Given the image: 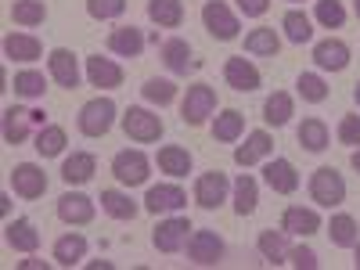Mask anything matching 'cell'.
I'll list each match as a JSON object with an SVG mask.
<instances>
[{
    "instance_id": "40",
    "label": "cell",
    "mask_w": 360,
    "mask_h": 270,
    "mask_svg": "<svg viewBox=\"0 0 360 270\" xmlns=\"http://www.w3.org/2000/svg\"><path fill=\"white\" fill-rule=\"evenodd\" d=\"M15 94L18 98H29V101H37V98H44V90H47V79H44V72H37V69H25V72H15Z\"/></svg>"
},
{
    "instance_id": "49",
    "label": "cell",
    "mask_w": 360,
    "mask_h": 270,
    "mask_svg": "<svg viewBox=\"0 0 360 270\" xmlns=\"http://www.w3.org/2000/svg\"><path fill=\"white\" fill-rule=\"evenodd\" d=\"M44 115H47L44 108H29V119H33V123H37V127H44Z\"/></svg>"
},
{
    "instance_id": "30",
    "label": "cell",
    "mask_w": 360,
    "mask_h": 270,
    "mask_svg": "<svg viewBox=\"0 0 360 270\" xmlns=\"http://www.w3.org/2000/svg\"><path fill=\"white\" fill-rule=\"evenodd\" d=\"M328 238H332L335 249H353L360 242V227L349 213H339V217H332V224H328Z\"/></svg>"
},
{
    "instance_id": "47",
    "label": "cell",
    "mask_w": 360,
    "mask_h": 270,
    "mask_svg": "<svg viewBox=\"0 0 360 270\" xmlns=\"http://www.w3.org/2000/svg\"><path fill=\"white\" fill-rule=\"evenodd\" d=\"M266 8H270V0H238V11L245 18H263Z\"/></svg>"
},
{
    "instance_id": "31",
    "label": "cell",
    "mask_w": 360,
    "mask_h": 270,
    "mask_svg": "<svg viewBox=\"0 0 360 270\" xmlns=\"http://www.w3.org/2000/svg\"><path fill=\"white\" fill-rule=\"evenodd\" d=\"M86 256V238L83 234H62L54 242V263L58 266H76Z\"/></svg>"
},
{
    "instance_id": "41",
    "label": "cell",
    "mask_w": 360,
    "mask_h": 270,
    "mask_svg": "<svg viewBox=\"0 0 360 270\" xmlns=\"http://www.w3.org/2000/svg\"><path fill=\"white\" fill-rule=\"evenodd\" d=\"M314 18H317L324 29H342V25H346L342 0H317V4H314Z\"/></svg>"
},
{
    "instance_id": "55",
    "label": "cell",
    "mask_w": 360,
    "mask_h": 270,
    "mask_svg": "<svg viewBox=\"0 0 360 270\" xmlns=\"http://www.w3.org/2000/svg\"><path fill=\"white\" fill-rule=\"evenodd\" d=\"M292 4H303V0H292Z\"/></svg>"
},
{
    "instance_id": "52",
    "label": "cell",
    "mask_w": 360,
    "mask_h": 270,
    "mask_svg": "<svg viewBox=\"0 0 360 270\" xmlns=\"http://www.w3.org/2000/svg\"><path fill=\"white\" fill-rule=\"evenodd\" d=\"M353 263H356V270H360V242L353 245Z\"/></svg>"
},
{
    "instance_id": "14",
    "label": "cell",
    "mask_w": 360,
    "mask_h": 270,
    "mask_svg": "<svg viewBox=\"0 0 360 270\" xmlns=\"http://www.w3.org/2000/svg\"><path fill=\"white\" fill-rule=\"evenodd\" d=\"M314 65L321 72H342L349 65V44L339 37H328V40L314 44Z\"/></svg>"
},
{
    "instance_id": "10",
    "label": "cell",
    "mask_w": 360,
    "mask_h": 270,
    "mask_svg": "<svg viewBox=\"0 0 360 270\" xmlns=\"http://www.w3.org/2000/svg\"><path fill=\"white\" fill-rule=\"evenodd\" d=\"M227 191H231L227 173H220V169H209V173H202L195 180V202L202 209H220L227 202Z\"/></svg>"
},
{
    "instance_id": "26",
    "label": "cell",
    "mask_w": 360,
    "mask_h": 270,
    "mask_svg": "<svg viewBox=\"0 0 360 270\" xmlns=\"http://www.w3.org/2000/svg\"><path fill=\"white\" fill-rule=\"evenodd\" d=\"M101 209H105L112 220H134V217L141 213V205H137L127 191H115V188L101 191Z\"/></svg>"
},
{
    "instance_id": "46",
    "label": "cell",
    "mask_w": 360,
    "mask_h": 270,
    "mask_svg": "<svg viewBox=\"0 0 360 270\" xmlns=\"http://www.w3.org/2000/svg\"><path fill=\"white\" fill-rule=\"evenodd\" d=\"M288 263L299 266V270H314V266H317V252H314L310 245H295V249L288 252Z\"/></svg>"
},
{
    "instance_id": "23",
    "label": "cell",
    "mask_w": 360,
    "mask_h": 270,
    "mask_svg": "<svg viewBox=\"0 0 360 270\" xmlns=\"http://www.w3.org/2000/svg\"><path fill=\"white\" fill-rule=\"evenodd\" d=\"M162 62H166V69L176 72V76H188V69L198 65L195 58H191V44L180 40V37H173V40L162 44Z\"/></svg>"
},
{
    "instance_id": "39",
    "label": "cell",
    "mask_w": 360,
    "mask_h": 270,
    "mask_svg": "<svg viewBox=\"0 0 360 270\" xmlns=\"http://www.w3.org/2000/svg\"><path fill=\"white\" fill-rule=\"evenodd\" d=\"M11 18H15L18 25H25V29L44 25L47 4H44V0H15V4H11Z\"/></svg>"
},
{
    "instance_id": "5",
    "label": "cell",
    "mask_w": 360,
    "mask_h": 270,
    "mask_svg": "<svg viewBox=\"0 0 360 270\" xmlns=\"http://www.w3.org/2000/svg\"><path fill=\"white\" fill-rule=\"evenodd\" d=\"M213 112H217V90L209 86V83H195V86H188L184 105H180V119H184L188 127H202Z\"/></svg>"
},
{
    "instance_id": "28",
    "label": "cell",
    "mask_w": 360,
    "mask_h": 270,
    "mask_svg": "<svg viewBox=\"0 0 360 270\" xmlns=\"http://www.w3.org/2000/svg\"><path fill=\"white\" fill-rule=\"evenodd\" d=\"M148 18L159 29H176L184 22V4L180 0H148Z\"/></svg>"
},
{
    "instance_id": "36",
    "label": "cell",
    "mask_w": 360,
    "mask_h": 270,
    "mask_svg": "<svg viewBox=\"0 0 360 270\" xmlns=\"http://www.w3.org/2000/svg\"><path fill=\"white\" fill-rule=\"evenodd\" d=\"M245 51L249 54H259V58H274L281 51V37L270 25H259V29H252V33L245 37Z\"/></svg>"
},
{
    "instance_id": "29",
    "label": "cell",
    "mask_w": 360,
    "mask_h": 270,
    "mask_svg": "<svg viewBox=\"0 0 360 270\" xmlns=\"http://www.w3.org/2000/svg\"><path fill=\"white\" fill-rule=\"evenodd\" d=\"M256 202H259V184L249 176V173H242L234 180V213L238 217H252L256 213Z\"/></svg>"
},
{
    "instance_id": "18",
    "label": "cell",
    "mask_w": 360,
    "mask_h": 270,
    "mask_svg": "<svg viewBox=\"0 0 360 270\" xmlns=\"http://www.w3.org/2000/svg\"><path fill=\"white\" fill-rule=\"evenodd\" d=\"M108 51L119 54V58H141L144 51V33L137 25H119L108 33Z\"/></svg>"
},
{
    "instance_id": "11",
    "label": "cell",
    "mask_w": 360,
    "mask_h": 270,
    "mask_svg": "<svg viewBox=\"0 0 360 270\" xmlns=\"http://www.w3.org/2000/svg\"><path fill=\"white\" fill-rule=\"evenodd\" d=\"M47 72L58 86H65V90H76L83 72H79V62H76V54L69 47H54L51 58H47Z\"/></svg>"
},
{
    "instance_id": "54",
    "label": "cell",
    "mask_w": 360,
    "mask_h": 270,
    "mask_svg": "<svg viewBox=\"0 0 360 270\" xmlns=\"http://www.w3.org/2000/svg\"><path fill=\"white\" fill-rule=\"evenodd\" d=\"M353 11H356V18H360V0H353Z\"/></svg>"
},
{
    "instance_id": "42",
    "label": "cell",
    "mask_w": 360,
    "mask_h": 270,
    "mask_svg": "<svg viewBox=\"0 0 360 270\" xmlns=\"http://www.w3.org/2000/svg\"><path fill=\"white\" fill-rule=\"evenodd\" d=\"M141 94H144V101H152V105H159V108H166V105H173V98H176V86H173V79H148L144 86H141Z\"/></svg>"
},
{
    "instance_id": "6",
    "label": "cell",
    "mask_w": 360,
    "mask_h": 270,
    "mask_svg": "<svg viewBox=\"0 0 360 270\" xmlns=\"http://www.w3.org/2000/svg\"><path fill=\"white\" fill-rule=\"evenodd\" d=\"M224 252H227V245H224V238L217 231H191V238H188V259L195 266H220Z\"/></svg>"
},
{
    "instance_id": "27",
    "label": "cell",
    "mask_w": 360,
    "mask_h": 270,
    "mask_svg": "<svg viewBox=\"0 0 360 270\" xmlns=\"http://www.w3.org/2000/svg\"><path fill=\"white\" fill-rule=\"evenodd\" d=\"M159 169L166 176H188L191 173V152L180 144H166L159 148Z\"/></svg>"
},
{
    "instance_id": "38",
    "label": "cell",
    "mask_w": 360,
    "mask_h": 270,
    "mask_svg": "<svg viewBox=\"0 0 360 270\" xmlns=\"http://www.w3.org/2000/svg\"><path fill=\"white\" fill-rule=\"evenodd\" d=\"M65 144H69V137H65L62 127H40V134H37V152H40V159H58V155L65 152Z\"/></svg>"
},
{
    "instance_id": "12",
    "label": "cell",
    "mask_w": 360,
    "mask_h": 270,
    "mask_svg": "<svg viewBox=\"0 0 360 270\" xmlns=\"http://www.w3.org/2000/svg\"><path fill=\"white\" fill-rule=\"evenodd\" d=\"M224 79H227V86L238 90V94H252V90H259V83H263L259 69L249 62V58H242V54L224 62Z\"/></svg>"
},
{
    "instance_id": "7",
    "label": "cell",
    "mask_w": 360,
    "mask_h": 270,
    "mask_svg": "<svg viewBox=\"0 0 360 270\" xmlns=\"http://www.w3.org/2000/svg\"><path fill=\"white\" fill-rule=\"evenodd\" d=\"M191 220L188 217H169V220H159V227L152 231V245L166 256L188 249V238H191Z\"/></svg>"
},
{
    "instance_id": "16",
    "label": "cell",
    "mask_w": 360,
    "mask_h": 270,
    "mask_svg": "<svg viewBox=\"0 0 360 270\" xmlns=\"http://www.w3.org/2000/svg\"><path fill=\"white\" fill-rule=\"evenodd\" d=\"M123 65H115L112 58H101V54H90L86 58V79L90 86H101V90H115L123 86Z\"/></svg>"
},
{
    "instance_id": "48",
    "label": "cell",
    "mask_w": 360,
    "mask_h": 270,
    "mask_svg": "<svg viewBox=\"0 0 360 270\" xmlns=\"http://www.w3.org/2000/svg\"><path fill=\"white\" fill-rule=\"evenodd\" d=\"M18 266H22V270H47V263H44V259H22Z\"/></svg>"
},
{
    "instance_id": "3",
    "label": "cell",
    "mask_w": 360,
    "mask_h": 270,
    "mask_svg": "<svg viewBox=\"0 0 360 270\" xmlns=\"http://www.w3.org/2000/svg\"><path fill=\"white\" fill-rule=\"evenodd\" d=\"M148 173H152V162H148L144 152H137V148H123V152H115L112 159V176L119 180L123 188H141Z\"/></svg>"
},
{
    "instance_id": "53",
    "label": "cell",
    "mask_w": 360,
    "mask_h": 270,
    "mask_svg": "<svg viewBox=\"0 0 360 270\" xmlns=\"http://www.w3.org/2000/svg\"><path fill=\"white\" fill-rule=\"evenodd\" d=\"M353 101H356V105H360V83H356V86H353Z\"/></svg>"
},
{
    "instance_id": "33",
    "label": "cell",
    "mask_w": 360,
    "mask_h": 270,
    "mask_svg": "<svg viewBox=\"0 0 360 270\" xmlns=\"http://www.w3.org/2000/svg\"><path fill=\"white\" fill-rule=\"evenodd\" d=\"M295 105H292V94H285V90H274L266 101H263V119H266V127H285L288 119H292Z\"/></svg>"
},
{
    "instance_id": "32",
    "label": "cell",
    "mask_w": 360,
    "mask_h": 270,
    "mask_svg": "<svg viewBox=\"0 0 360 270\" xmlns=\"http://www.w3.org/2000/svg\"><path fill=\"white\" fill-rule=\"evenodd\" d=\"M242 134H245V115L238 112V108H224L217 115V123H213V137L224 141V144H234Z\"/></svg>"
},
{
    "instance_id": "1",
    "label": "cell",
    "mask_w": 360,
    "mask_h": 270,
    "mask_svg": "<svg viewBox=\"0 0 360 270\" xmlns=\"http://www.w3.org/2000/svg\"><path fill=\"white\" fill-rule=\"evenodd\" d=\"M115 112L119 108H115L112 98H90L76 115V127H79L83 137H105L115 127Z\"/></svg>"
},
{
    "instance_id": "13",
    "label": "cell",
    "mask_w": 360,
    "mask_h": 270,
    "mask_svg": "<svg viewBox=\"0 0 360 270\" xmlns=\"http://www.w3.org/2000/svg\"><path fill=\"white\" fill-rule=\"evenodd\" d=\"M188 205V191L180 188V184H155V188H148L144 195V209L148 213H176V209H184Z\"/></svg>"
},
{
    "instance_id": "22",
    "label": "cell",
    "mask_w": 360,
    "mask_h": 270,
    "mask_svg": "<svg viewBox=\"0 0 360 270\" xmlns=\"http://www.w3.org/2000/svg\"><path fill=\"white\" fill-rule=\"evenodd\" d=\"M4 54L11 62H37L44 54V44L33 37V33H8L4 37Z\"/></svg>"
},
{
    "instance_id": "9",
    "label": "cell",
    "mask_w": 360,
    "mask_h": 270,
    "mask_svg": "<svg viewBox=\"0 0 360 270\" xmlns=\"http://www.w3.org/2000/svg\"><path fill=\"white\" fill-rule=\"evenodd\" d=\"M8 184L15 188L18 198L33 202V198H40V195L47 191V173H44L37 162H18V166L8 173Z\"/></svg>"
},
{
    "instance_id": "4",
    "label": "cell",
    "mask_w": 360,
    "mask_h": 270,
    "mask_svg": "<svg viewBox=\"0 0 360 270\" xmlns=\"http://www.w3.org/2000/svg\"><path fill=\"white\" fill-rule=\"evenodd\" d=\"M202 25H205V33L213 37V40H238V29H242V22H238V15L224 4V0H205V8H202Z\"/></svg>"
},
{
    "instance_id": "8",
    "label": "cell",
    "mask_w": 360,
    "mask_h": 270,
    "mask_svg": "<svg viewBox=\"0 0 360 270\" xmlns=\"http://www.w3.org/2000/svg\"><path fill=\"white\" fill-rule=\"evenodd\" d=\"M123 134L130 137V141H137V144H155L159 137H162V119L155 115V112H148V108H127V115H123Z\"/></svg>"
},
{
    "instance_id": "21",
    "label": "cell",
    "mask_w": 360,
    "mask_h": 270,
    "mask_svg": "<svg viewBox=\"0 0 360 270\" xmlns=\"http://www.w3.org/2000/svg\"><path fill=\"white\" fill-rule=\"evenodd\" d=\"M256 249H259V256L270 263V266H281V263H288V231H263L259 238H256Z\"/></svg>"
},
{
    "instance_id": "43",
    "label": "cell",
    "mask_w": 360,
    "mask_h": 270,
    "mask_svg": "<svg viewBox=\"0 0 360 270\" xmlns=\"http://www.w3.org/2000/svg\"><path fill=\"white\" fill-rule=\"evenodd\" d=\"M295 90H299V98L310 101V105H321L328 98V86H324V79L317 72H303V76L295 79Z\"/></svg>"
},
{
    "instance_id": "45",
    "label": "cell",
    "mask_w": 360,
    "mask_h": 270,
    "mask_svg": "<svg viewBox=\"0 0 360 270\" xmlns=\"http://www.w3.org/2000/svg\"><path fill=\"white\" fill-rule=\"evenodd\" d=\"M339 141L356 148L360 144V115H342L339 119Z\"/></svg>"
},
{
    "instance_id": "51",
    "label": "cell",
    "mask_w": 360,
    "mask_h": 270,
    "mask_svg": "<svg viewBox=\"0 0 360 270\" xmlns=\"http://www.w3.org/2000/svg\"><path fill=\"white\" fill-rule=\"evenodd\" d=\"M349 162H353V169L360 173V148H356V152H353V159H349Z\"/></svg>"
},
{
    "instance_id": "37",
    "label": "cell",
    "mask_w": 360,
    "mask_h": 270,
    "mask_svg": "<svg viewBox=\"0 0 360 270\" xmlns=\"http://www.w3.org/2000/svg\"><path fill=\"white\" fill-rule=\"evenodd\" d=\"M281 29H285V37H288V44H295V47H303V44H310L314 40V25H310V18L303 15V11H285V18H281Z\"/></svg>"
},
{
    "instance_id": "50",
    "label": "cell",
    "mask_w": 360,
    "mask_h": 270,
    "mask_svg": "<svg viewBox=\"0 0 360 270\" xmlns=\"http://www.w3.org/2000/svg\"><path fill=\"white\" fill-rule=\"evenodd\" d=\"M90 270H112V263L108 259H98V263H90Z\"/></svg>"
},
{
    "instance_id": "19",
    "label": "cell",
    "mask_w": 360,
    "mask_h": 270,
    "mask_svg": "<svg viewBox=\"0 0 360 270\" xmlns=\"http://www.w3.org/2000/svg\"><path fill=\"white\" fill-rule=\"evenodd\" d=\"M263 180H266V188L270 191H278V195H292L299 188V173L288 159H274V162H266L263 169Z\"/></svg>"
},
{
    "instance_id": "20",
    "label": "cell",
    "mask_w": 360,
    "mask_h": 270,
    "mask_svg": "<svg viewBox=\"0 0 360 270\" xmlns=\"http://www.w3.org/2000/svg\"><path fill=\"white\" fill-rule=\"evenodd\" d=\"M281 231L295 234V238H310L321 231V217L314 209H303V205H288L285 217H281Z\"/></svg>"
},
{
    "instance_id": "15",
    "label": "cell",
    "mask_w": 360,
    "mask_h": 270,
    "mask_svg": "<svg viewBox=\"0 0 360 270\" xmlns=\"http://www.w3.org/2000/svg\"><path fill=\"white\" fill-rule=\"evenodd\" d=\"M58 220L69 224V227H83L94 220V198H86L79 191H65L58 198Z\"/></svg>"
},
{
    "instance_id": "34",
    "label": "cell",
    "mask_w": 360,
    "mask_h": 270,
    "mask_svg": "<svg viewBox=\"0 0 360 270\" xmlns=\"http://www.w3.org/2000/svg\"><path fill=\"white\" fill-rule=\"evenodd\" d=\"M295 137H299V144H303L307 152L321 155L324 148H328V127H324V119H303L299 130H295Z\"/></svg>"
},
{
    "instance_id": "44",
    "label": "cell",
    "mask_w": 360,
    "mask_h": 270,
    "mask_svg": "<svg viewBox=\"0 0 360 270\" xmlns=\"http://www.w3.org/2000/svg\"><path fill=\"white\" fill-rule=\"evenodd\" d=\"M123 11H127V0H86V15L98 18V22L119 18Z\"/></svg>"
},
{
    "instance_id": "24",
    "label": "cell",
    "mask_w": 360,
    "mask_h": 270,
    "mask_svg": "<svg viewBox=\"0 0 360 270\" xmlns=\"http://www.w3.org/2000/svg\"><path fill=\"white\" fill-rule=\"evenodd\" d=\"M4 242L15 249V252H37L40 249V231L29 224V220H11L4 227Z\"/></svg>"
},
{
    "instance_id": "35",
    "label": "cell",
    "mask_w": 360,
    "mask_h": 270,
    "mask_svg": "<svg viewBox=\"0 0 360 270\" xmlns=\"http://www.w3.org/2000/svg\"><path fill=\"white\" fill-rule=\"evenodd\" d=\"M4 141L8 144H22L25 137H29V127H33V119H29V112L25 108H18V105H11V108H4Z\"/></svg>"
},
{
    "instance_id": "17",
    "label": "cell",
    "mask_w": 360,
    "mask_h": 270,
    "mask_svg": "<svg viewBox=\"0 0 360 270\" xmlns=\"http://www.w3.org/2000/svg\"><path fill=\"white\" fill-rule=\"evenodd\" d=\"M270 152H274V137H270L266 130H252V134L245 137V144L234 148V162H238V166H256V162H263Z\"/></svg>"
},
{
    "instance_id": "2",
    "label": "cell",
    "mask_w": 360,
    "mask_h": 270,
    "mask_svg": "<svg viewBox=\"0 0 360 270\" xmlns=\"http://www.w3.org/2000/svg\"><path fill=\"white\" fill-rule=\"evenodd\" d=\"M310 198H314L317 205H324V209L342 205V202H346V180H342V173H339L335 166L314 169V176H310Z\"/></svg>"
},
{
    "instance_id": "25",
    "label": "cell",
    "mask_w": 360,
    "mask_h": 270,
    "mask_svg": "<svg viewBox=\"0 0 360 270\" xmlns=\"http://www.w3.org/2000/svg\"><path fill=\"white\" fill-rule=\"evenodd\" d=\"M94 173H98V159L90 152H72L62 162V180H65V184H86Z\"/></svg>"
}]
</instances>
